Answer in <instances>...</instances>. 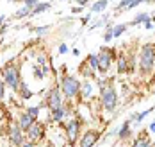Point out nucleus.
I'll return each instance as SVG.
<instances>
[{"label":"nucleus","mask_w":155,"mask_h":147,"mask_svg":"<svg viewBox=\"0 0 155 147\" xmlns=\"http://www.w3.org/2000/svg\"><path fill=\"white\" fill-rule=\"evenodd\" d=\"M137 70L143 79L150 77L155 72V43L141 45V50L137 54Z\"/></svg>","instance_id":"obj_1"},{"label":"nucleus","mask_w":155,"mask_h":147,"mask_svg":"<svg viewBox=\"0 0 155 147\" xmlns=\"http://www.w3.org/2000/svg\"><path fill=\"white\" fill-rule=\"evenodd\" d=\"M100 100H102V108L107 111V113H114L116 108H118V92L112 84V79L100 88Z\"/></svg>","instance_id":"obj_2"},{"label":"nucleus","mask_w":155,"mask_h":147,"mask_svg":"<svg viewBox=\"0 0 155 147\" xmlns=\"http://www.w3.org/2000/svg\"><path fill=\"white\" fill-rule=\"evenodd\" d=\"M116 58H118V54H116V49H110V47H102L100 52L96 54V59H98V72H100V75H104V74H107L110 65L116 61Z\"/></svg>","instance_id":"obj_3"},{"label":"nucleus","mask_w":155,"mask_h":147,"mask_svg":"<svg viewBox=\"0 0 155 147\" xmlns=\"http://www.w3.org/2000/svg\"><path fill=\"white\" fill-rule=\"evenodd\" d=\"M59 88H61V93L68 100H71V99L80 95V82H78V79L75 75H62Z\"/></svg>","instance_id":"obj_4"},{"label":"nucleus","mask_w":155,"mask_h":147,"mask_svg":"<svg viewBox=\"0 0 155 147\" xmlns=\"http://www.w3.org/2000/svg\"><path fill=\"white\" fill-rule=\"evenodd\" d=\"M2 77H4L5 86H9L13 92H18V88H20V82H21L20 66L15 65V63H9V65L4 68V72H2Z\"/></svg>","instance_id":"obj_5"},{"label":"nucleus","mask_w":155,"mask_h":147,"mask_svg":"<svg viewBox=\"0 0 155 147\" xmlns=\"http://www.w3.org/2000/svg\"><path fill=\"white\" fill-rule=\"evenodd\" d=\"M45 104H47V106L50 108V110H54V108H59V106H62L61 88H57V86L50 88V90H48L47 99H45Z\"/></svg>","instance_id":"obj_6"},{"label":"nucleus","mask_w":155,"mask_h":147,"mask_svg":"<svg viewBox=\"0 0 155 147\" xmlns=\"http://www.w3.org/2000/svg\"><path fill=\"white\" fill-rule=\"evenodd\" d=\"M100 136H102V131H98V129L86 131L82 135V138H80V147H94L96 142L100 140Z\"/></svg>","instance_id":"obj_7"},{"label":"nucleus","mask_w":155,"mask_h":147,"mask_svg":"<svg viewBox=\"0 0 155 147\" xmlns=\"http://www.w3.org/2000/svg\"><path fill=\"white\" fill-rule=\"evenodd\" d=\"M25 133H27V138H29L31 142H39V140H43V136H45V126L36 120Z\"/></svg>","instance_id":"obj_8"},{"label":"nucleus","mask_w":155,"mask_h":147,"mask_svg":"<svg viewBox=\"0 0 155 147\" xmlns=\"http://www.w3.org/2000/svg\"><path fill=\"white\" fill-rule=\"evenodd\" d=\"M23 142H25V135L20 129V126H11L9 128V144L13 147H21Z\"/></svg>","instance_id":"obj_9"},{"label":"nucleus","mask_w":155,"mask_h":147,"mask_svg":"<svg viewBox=\"0 0 155 147\" xmlns=\"http://www.w3.org/2000/svg\"><path fill=\"white\" fill-rule=\"evenodd\" d=\"M78 131H80V120H78V118H70L68 124H66V136H68V140H70L71 144L77 140Z\"/></svg>","instance_id":"obj_10"},{"label":"nucleus","mask_w":155,"mask_h":147,"mask_svg":"<svg viewBox=\"0 0 155 147\" xmlns=\"http://www.w3.org/2000/svg\"><path fill=\"white\" fill-rule=\"evenodd\" d=\"M141 2L143 4H150V0H121L118 5H116V13H120V11H128V9H134V7H137Z\"/></svg>","instance_id":"obj_11"},{"label":"nucleus","mask_w":155,"mask_h":147,"mask_svg":"<svg viewBox=\"0 0 155 147\" xmlns=\"http://www.w3.org/2000/svg\"><path fill=\"white\" fill-rule=\"evenodd\" d=\"M34 122H36V118H34V117H31L27 111H23V113L20 115V118H18V126H20V129L23 131V133L29 129Z\"/></svg>","instance_id":"obj_12"},{"label":"nucleus","mask_w":155,"mask_h":147,"mask_svg":"<svg viewBox=\"0 0 155 147\" xmlns=\"http://www.w3.org/2000/svg\"><path fill=\"white\" fill-rule=\"evenodd\" d=\"M64 117H68V108L62 104L59 108H54V110H50V118L54 120V122H61Z\"/></svg>","instance_id":"obj_13"},{"label":"nucleus","mask_w":155,"mask_h":147,"mask_svg":"<svg viewBox=\"0 0 155 147\" xmlns=\"http://www.w3.org/2000/svg\"><path fill=\"white\" fill-rule=\"evenodd\" d=\"M130 135H132V120L128 118V120L123 122V126L118 129V138H120V140H128Z\"/></svg>","instance_id":"obj_14"},{"label":"nucleus","mask_w":155,"mask_h":147,"mask_svg":"<svg viewBox=\"0 0 155 147\" xmlns=\"http://www.w3.org/2000/svg\"><path fill=\"white\" fill-rule=\"evenodd\" d=\"M132 147H153V144L148 138V133H139V136L134 140Z\"/></svg>","instance_id":"obj_15"},{"label":"nucleus","mask_w":155,"mask_h":147,"mask_svg":"<svg viewBox=\"0 0 155 147\" xmlns=\"http://www.w3.org/2000/svg\"><path fill=\"white\" fill-rule=\"evenodd\" d=\"M116 63H118V74H127L128 72V61H127V54L121 52L118 58H116Z\"/></svg>","instance_id":"obj_16"},{"label":"nucleus","mask_w":155,"mask_h":147,"mask_svg":"<svg viewBox=\"0 0 155 147\" xmlns=\"http://www.w3.org/2000/svg\"><path fill=\"white\" fill-rule=\"evenodd\" d=\"M80 95H82V99H89L93 95V84L89 81H84L80 84Z\"/></svg>","instance_id":"obj_17"},{"label":"nucleus","mask_w":155,"mask_h":147,"mask_svg":"<svg viewBox=\"0 0 155 147\" xmlns=\"http://www.w3.org/2000/svg\"><path fill=\"white\" fill-rule=\"evenodd\" d=\"M18 93H20V97L23 99V100H27V99H31L34 93H32V90H29V86L25 84V82L21 81L20 82V88H18Z\"/></svg>","instance_id":"obj_18"},{"label":"nucleus","mask_w":155,"mask_h":147,"mask_svg":"<svg viewBox=\"0 0 155 147\" xmlns=\"http://www.w3.org/2000/svg\"><path fill=\"white\" fill-rule=\"evenodd\" d=\"M107 5H109V0H96L91 5V11L93 13H104L107 9Z\"/></svg>","instance_id":"obj_19"},{"label":"nucleus","mask_w":155,"mask_h":147,"mask_svg":"<svg viewBox=\"0 0 155 147\" xmlns=\"http://www.w3.org/2000/svg\"><path fill=\"white\" fill-rule=\"evenodd\" d=\"M152 111H153V108H148V110H144V111H141V113L132 115V117H130V120H132V122H136V124H141V122L144 120V117H148Z\"/></svg>","instance_id":"obj_20"},{"label":"nucleus","mask_w":155,"mask_h":147,"mask_svg":"<svg viewBox=\"0 0 155 147\" xmlns=\"http://www.w3.org/2000/svg\"><path fill=\"white\" fill-rule=\"evenodd\" d=\"M148 20H152L150 13H139V15H136V18H134L128 25H139V23H144V22H148Z\"/></svg>","instance_id":"obj_21"},{"label":"nucleus","mask_w":155,"mask_h":147,"mask_svg":"<svg viewBox=\"0 0 155 147\" xmlns=\"http://www.w3.org/2000/svg\"><path fill=\"white\" fill-rule=\"evenodd\" d=\"M127 61H128V72H127V74H132V72L136 70V65H137V56H136L134 52H130V54L127 56Z\"/></svg>","instance_id":"obj_22"},{"label":"nucleus","mask_w":155,"mask_h":147,"mask_svg":"<svg viewBox=\"0 0 155 147\" xmlns=\"http://www.w3.org/2000/svg\"><path fill=\"white\" fill-rule=\"evenodd\" d=\"M80 74H82L84 77H87V79L94 77V70L87 65V63H82V65H80Z\"/></svg>","instance_id":"obj_23"},{"label":"nucleus","mask_w":155,"mask_h":147,"mask_svg":"<svg viewBox=\"0 0 155 147\" xmlns=\"http://www.w3.org/2000/svg\"><path fill=\"white\" fill-rule=\"evenodd\" d=\"M127 29H128V23H118V25L112 27V36H114V38H120Z\"/></svg>","instance_id":"obj_24"},{"label":"nucleus","mask_w":155,"mask_h":147,"mask_svg":"<svg viewBox=\"0 0 155 147\" xmlns=\"http://www.w3.org/2000/svg\"><path fill=\"white\" fill-rule=\"evenodd\" d=\"M47 9H50V2H45V4H43V2H39V4H38L34 9H32L31 15H32V16H36V15H39V13L47 11Z\"/></svg>","instance_id":"obj_25"},{"label":"nucleus","mask_w":155,"mask_h":147,"mask_svg":"<svg viewBox=\"0 0 155 147\" xmlns=\"http://www.w3.org/2000/svg\"><path fill=\"white\" fill-rule=\"evenodd\" d=\"M31 13H32L31 9H29V7H25V5H23V7H20V9H18V11H16V13H15V18H16V20H21V18L32 16Z\"/></svg>","instance_id":"obj_26"},{"label":"nucleus","mask_w":155,"mask_h":147,"mask_svg":"<svg viewBox=\"0 0 155 147\" xmlns=\"http://www.w3.org/2000/svg\"><path fill=\"white\" fill-rule=\"evenodd\" d=\"M86 63L91 66L94 72H98V59H96V54H89V56H87V61H86Z\"/></svg>","instance_id":"obj_27"},{"label":"nucleus","mask_w":155,"mask_h":147,"mask_svg":"<svg viewBox=\"0 0 155 147\" xmlns=\"http://www.w3.org/2000/svg\"><path fill=\"white\" fill-rule=\"evenodd\" d=\"M39 110H41L39 106H29V108H27L25 111H27V113L31 115V117H34V118H38V117H39Z\"/></svg>","instance_id":"obj_28"},{"label":"nucleus","mask_w":155,"mask_h":147,"mask_svg":"<svg viewBox=\"0 0 155 147\" xmlns=\"http://www.w3.org/2000/svg\"><path fill=\"white\" fill-rule=\"evenodd\" d=\"M112 40H114V36H112V27H109L107 33L104 34V41H105V43H110Z\"/></svg>","instance_id":"obj_29"},{"label":"nucleus","mask_w":155,"mask_h":147,"mask_svg":"<svg viewBox=\"0 0 155 147\" xmlns=\"http://www.w3.org/2000/svg\"><path fill=\"white\" fill-rule=\"evenodd\" d=\"M38 4H39V0H23V5H25V7H29L31 11L38 5Z\"/></svg>","instance_id":"obj_30"},{"label":"nucleus","mask_w":155,"mask_h":147,"mask_svg":"<svg viewBox=\"0 0 155 147\" xmlns=\"http://www.w3.org/2000/svg\"><path fill=\"white\" fill-rule=\"evenodd\" d=\"M36 61H38V65L39 66H47V56H45V54H38Z\"/></svg>","instance_id":"obj_31"},{"label":"nucleus","mask_w":155,"mask_h":147,"mask_svg":"<svg viewBox=\"0 0 155 147\" xmlns=\"http://www.w3.org/2000/svg\"><path fill=\"white\" fill-rule=\"evenodd\" d=\"M5 97V82H4V79H0V100Z\"/></svg>","instance_id":"obj_32"},{"label":"nucleus","mask_w":155,"mask_h":147,"mask_svg":"<svg viewBox=\"0 0 155 147\" xmlns=\"http://www.w3.org/2000/svg\"><path fill=\"white\" fill-rule=\"evenodd\" d=\"M48 29H50V25H45V27H36L34 31H36V34H45Z\"/></svg>","instance_id":"obj_33"},{"label":"nucleus","mask_w":155,"mask_h":147,"mask_svg":"<svg viewBox=\"0 0 155 147\" xmlns=\"http://www.w3.org/2000/svg\"><path fill=\"white\" fill-rule=\"evenodd\" d=\"M75 2H77V5H80V7H86L89 4V0H75Z\"/></svg>","instance_id":"obj_34"},{"label":"nucleus","mask_w":155,"mask_h":147,"mask_svg":"<svg viewBox=\"0 0 155 147\" xmlns=\"http://www.w3.org/2000/svg\"><path fill=\"white\" fill-rule=\"evenodd\" d=\"M82 9H84V7H80V5H75V7H71V13H73V15H77V13H82Z\"/></svg>","instance_id":"obj_35"},{"label":"nucleus","mask_w":155,"mask_h":147,"mask_svg":"<svg viewBox=\"0 0 155 147\" xmlns=\"http://www.w3.org/2000/svg\"><path fill=\"white\" fill-rule=\"evenodd\" d=\"M143 25H144V29H146V31H150V29H152V25H153V22H152V20H148V22H144Z\"/></svg>","instance_id":"obj_36"},{"label":"nucleus","mask_w":155,"mask_h":147,"mask_svg":"<svg viewBox=\"0 0 155 147\" xmlns=\"http://www.w3.org/2000/svg\"><path fill=\"white\" fill-rule=\"evenodd\" d=\"M89 20H91V15H86L80 22H82V25H86V23H89Z\"/></svg>","instance_id":"obj_37"},{"label":"nucleus","mask_w":155,"mask_h":147,"mask_svg":"<svg viewBox=\"0 0 155 147\" xmlns=\"http://www.w3.org/2000/svg\"><path fill=\"white\" fill-rule=\"evenodd\" d=\"M59 52H61V54H66V52H68V47H66V45L62 43L61 47H59Z\"/></svg>","instance_id":"obj_38"},{"label":"nucleus","mask_w":155,"mask_h":147,"mask_svg":"<svg viewBox=\"0 0 155 147\" xmlns=\"http://www.w3.org/2000/svg\"><path fill=\"white\" fill-rule=\"evenodd\" d=\"M21 147H36V145H34V142H23Z\"/></svg>","instance_id":"obj_39"},{"label":"nucleus","mask_w":155,"mask_h":147,"mask_svg":"<svg viewBox=\"0 0 155 147\" xmlns=\"http://www.w3.org/2000/svg\"><path fill=\"white\" fill-rule=\"evenodd\" d=\"M150 133H155V122H152V124H150Z\"/></svg>","instance_id":"obj_40"},{"label":"nucleus","mask_w":155,"mask_h":147,"mask_svg":"<svg viewBox=\"0 0 155 147\" xmlns=\"http://www.w3.org/2000/svg\"><path fill=\"white\" fill-rule=\"evenodd\" d=\"M2 23H5V16H4V15H0V25H2Z\"/></svg>","instance_id":"obj_41"},{"label":"nucleus","mask_w":155,"mask_h":147,"mask_svg":"<svg viewBox=\"0 0 155 147\" xmlns=\"http://www.w3.org/2000/svg\"><path fill=\"white\" fill-rule=\"evenodd\" d=\"M4 115H5V113H4V110H2V108H0V122H2V120H4Z\"/></svg>","instance_id":"obj_42"},{"label":"nucleus","mask_w":155,"mask_h":147,"mask_svg":"<svg viewBox=\"0 0 155 147\" xmlns=\"http://www.w3.org/2000/svg\"><path fill=\"white\" fill-rule=\"evenodd\" d=\"M150 4H155V0H150Z\"/></svg>","instance_id":"obj_43"},{"label":"nucleus","mask_w":155,"mask_h":147,"mask_svg":"<svg viewBox=\"0 0 155 147\" xmlns=\"http://www.w3.org/2000/svg\"><path fill=\"white\" fill-rule=\"evenodd\" d=\"M153 15H155V9H153Z\"/></svg>","instance_id":"obj_44"},{"label":"nucleus","mask_w":155,"mask_h":147,"mask_svg":"<svg viewBox=\"0 0 155 147\" xmlns=\"http://www.w3.org/2000/svg\"><path fill=\"white\" fill-rule=\"evenodd\" d=\"M153 147H155V142H153Z\"/></svg>","instance_id":"obj_45"}]
</instances>
